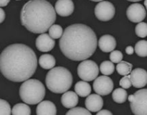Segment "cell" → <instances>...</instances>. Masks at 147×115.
Instances as JSON below:
<instances>
[{
	"label": "cell",
	"instance_id": "cell-38",
	"mask_svg": "<svg viewBox=\"0 0 147 115\" xmlns=\"http://www.w3.org/2000/svg\"><path fill=\"white\" fill-rule=\"evenodd\" d=\"M17 1H19V0H17Z\"/></svg>",
	"mask_w": 147,
	"mask_h": 115
},
{
	"label": "cell",
	"instance_id": "cell-21",
	"mask_svg": "<svg viewBox=\"0 0 147 115\" xmlns=\"http://www.w3.org/2000/svg\"><path fill=\"white\" fill-rule=\"evenodd\" d=\"M132 67H133V65L131 63L128 62L121 61V62L118 63L117 66H116V70L119 74L126 76L131 72Z\"/></svg>",
	"mask_w": 147,
	"mask_h": 115
},
{
	"label": "cell",
	"instance_id": "cell-17",
	"mask_svg": "<svg viewBox=\"0 0 147 115\" xmlns=\"http://www.w3.org/2000/svg\"><path fill=\"white\" fill-rule=\"evenodd\" d=\"M61 102L62 104L66 108H73L78 103V94L72 91L65 92L61 97Z\"/></svg>",
	"mask_w": 147,
	"mask_h": 115
},
{
	"label": "cell",
	"instance_id": "cell-23",
	"mask_svg": "<svg viewBox=\"0 0 147 115\" xmlns=\"http://www.w3.org/2000/svg\"><path fill=\"white\" fill-rule=\"evenodd\" d=\"M136 54L141 57H147V41L141 40L138 41L134 48Z\"/></svg>",
	"mask_w": 147,
	"mask_h": 115
},
{
	"label": "cell",
	"instance_id": "cell-33",
	"mask_svg": "<svg viewBox=\"0 0 147 115\" xmlns=\"http://www.w3.org/2000/svg\"><path fill=\"white\" fill-rule=\"evenodd\" d=\"M0 13H1V18H0V22L2 23L3 21L5 19V13H4V11L3 10V9H0Z\"/></svg>",
	"mask_w": 147,
	"mask_h": 115
},
{
	"label": "cell",
	"instance_id": "cell-7",
	"mask_svg": "<svg viewBox=\"0 0 147 115\" xmlns=\"http://www.w3.org/2000/svg\"><path fill=\"white\" fill-rule=\"evenodd\" d=\"M134 99L130 102L132 112L136 115H147V89L136 92Z\"/></svg>",
	"mask_w": 147,
	"mask_h": 115
},
{
	"label": "cell",
	"instance_id": "cell-22",
	"mask_svg": "<svg viewBox=\"0 0 147 115\" xmlns=\"http://www.w3.org/2000/svg\"><path fill=\"white\" fill-rule=\"evenodd\" d=\"M12 114H31V110L27 104L20 103L14 105L12 108Z\"/></svg>",
	"mask_w": 147,
	"mask_h": 115
},
{
	"label": "cell",
	"instance_id": "cell-6",
	"mask_svg": "<svg viewBox=\"0 0 147 115\" xmlns=\"http://www.w3.org/2000/svg\"><path fill=\"white\" fill-rule=\"evenodd\" d=\"M99 69L95 62L92 60H83L78 67V74L82 80L90 82L97 78Z\"/></svg>",
	"mask_w": 147,
	"mask_h": 115
},
{
	"label": "cell",
	"instance_id": "cell-26",
	"mask_svg": "<svg viewBox=\"0 0 147 115\" xmlns=\"http://www.w3.org/2000/svg\"><path fill=\"white\" fill-rule=\"evenodd\" d=\"M136 34L138 37L144 38L147 36V23L139 22L136 26Z\"/></svg>",
	"mask_w": 147,
	"mask_h": 115
},
{
	"label": "cell",
	"instance_id": "cell-11",
	"mask_svg": "<svg viewBox=\"0 0 147 115\" xmlns=\"http://www.w3.org/2000/svg\"><path fill=\"white\" fill-rule=\"evenodd\" d=\"M36 47L37 49L42 52H47L53 49L55 44V41L50 34H40L36 39Z\"/></svg>",
	"mask_w": 147,
	"mask_h": 115
},
{
	"label": "cell",
	"instance_id": "cell-13",
	"mask_svg": "<svg viewBox=\"0 0 147 115\" xmlns=\"http://www.w3.org/2000/svg\"><path fill=\"white\" fill-rule=\"evenodd\" d=\"M74 4L72 0H57L55 5L56 13L61 17H68L74 11Z\"/></svg>",
	"mask_w": 147,
	"mask_h": 115
},
{
	"label": "cell",
	"instance_id": "cell-30",
	"mask_svg": "<svg viewBox=\"0 0 147 115\" xmlns=\"http://www.w3.org/2000/svg\"><path fill=\"white\" fill-rule=\"evenodd\" d=\"M121 87L123 89H129L131 87L132 84L131 79V75H126L120 80L119 82Z\"/></svg>",
	"mask_w": 147,
	"mask_h": 115
},
{
	"label": "cell",
	"instance_id": "cell-1",
	"mask_svg": "<svg viewBox=\"0 0 147 115\" xmlns=\"http://www.w3.org/2000/svg\"><path fill=\"white\" fill-rule=\"evenodd\" d=\"M37 67L35 53L25 44H11L0 55V70L9 81L21 82L29 80L34 74Z\"/></svg>",
	"mask_w": 147,
	"mask_h": 115
},
{
	"label": "cell",
	"instance_id": "cell-36",
	"mask_svg": "<svg viewBox=\"0 0 147 115\" xmlns=\"http://www.w3.org/2000/svg\"><path fill=\"white\" fill-rule=\"evenodd\" d=\"M144 6L146 7V8L147 9V0H145V1H144Z\"/></svg>",
	"mask_w": 147,
	"mask_h": 115
},
{
	"label": "cell",
	"instance_id": "cell-16",
	"mask_svg": "<svg viewBox=\"0 0 147 115\" xmlns=\"http://www.w3.org/2000/svg\"><path fill=\"white\" fill-rule=\"evenodd\" d=\"M36 114H57V110L54 103L52 102L46 100V101L40 102L37 107Z\"/></svg>",
	"mask_w": 147,
	"mask_h": 115
},
{
	"label": "cell",
	"instance_id": "cell-3",
	"mask_svg": "<svg viewBox=\"0 0 147 115\" xmlns=\"http://www.w3.org/2000/svg\"><path fill=\"white\" fill-rule=\"evenodd\" d=\"M21 23L28 31L43 34L53 25L56 20V11L46 0H30L22 9Z\"/></svg>",
	"mask_w": 147,
	"mask_h": 115
},
{
	"label": "cell",
	"instance_id": "cell-10",
	"mask_svg": "<svg viewBox=\"0 0 147 115\" xmlns=\"http://www.w3.org/2000/svg\"><path fill=\"white\" fill-rule=\"evenodd\" d=\"M126 15L131 21L134 23L142 22L146 16V11L142 4L134 3L128 7Z\"/></svg>",
	"mask_w": 147,
	"mask_h": 115
},
{
	"label": "cell",
	"instance_id": "cell-37",
	"mask_svg": "<svg viewBox=\"0 0 147 115\" xmlns=\"http://www.w3.org/2000/svg\"><path fill=\"white\" fill-rule=\"evenodd\" d=\"M90 1H96V2H98V1H103V0H90Z\"/></svg>",
	"mask_w": 147,
	"mask_h": 115
},
{
	"label": "cell",
	"instance_id": "cell-9",
	"mask_svg": "<svg viewBox=\"0 0 147 115\" xmlns=\"http://www.w3.org/2000/svg\"><path fill=\"white\" fill-rule=\"evenodd\" d=\"M93 87L99 95L106 96L113 91V82L111 79L106 75L100 76L94 80Z\"/></svg>",
	"mask_w": 147,
	"mask_h": 115
},
{
	"label": "cell",
	"instance_id": "cell-32",
	"mask_svg": "<svg viewBox=\"0 0 147 115\" xmlns=\"http://www.w3.org/2000/svg\"><path fill=\"white\" fill-rule=\"evenodd\" d=\"M97 114L98 115H103V114H107V115H111L112 114V112H109V110H100V111H98L97 112Z\"/></svg>",
	"mask_w": 147,
	"mask_h": 115
},
{
	"label": "cell",
	"instance_id": "cell-5",
	"mask_svg": "<svg viewBox=\"0 0 147 115\" xmlns=\"http://www.w3.org/2000/svg\"><path fill=\"white\" fill-rule=\"evenodd\" d=\"M45 95V87L37 80H27L20 86L21 100L27 104H36L42 101Z\"/></svg>",
	"mask_w": 147,
	"mask_h": 115
},
{
	"label": "cell",
	"instance_id": "cell-35",
	"mask_svg": "<svg viewBox=\"0 0 147 115\" xmlns=\"http://www.w3.org/2000/svg\"><path fill=\"white\" fill-rule=\"evenodd\" d=\"M129 1H133V2H137V1H142V0H128Z\"/></svg>",
	"mask_w": 147,
	"mask_h": 115
},
{
	"label": "cell",
	"instance_id": "cell-20",
	"mask_svg": "<svg viewBox=\"0 0 147 115\" xmlns=\"http://www.w3.org/2000/svg\"><path fill=\"white\" fill-rule=\"evenodd\" d=\"M112 98L115 102L118 104H123L128 99L127 92L124 89L118 88L113 92Z\"/></svg>",
	"mask_w": 147,
	"mask_h": 115
},
{
	"label": "cell",
	"instance_id": "cell-28",
	"mask_svg": "<svg viewBox=\"0 0 147 115\" xmlns=\"http://www.w3.org/2000/svg\"><path fill=\"white\" fill-rule=\"evenodd\" d=\"M91 112L89 111L87 108L84 109L83 107H73L71 108L68 112H67L66 114H91Z\"/></svg>",
	"mask_w": 147,
	"mask_h": 115
},
{
	"label": "cell",
	"instance_id": "cell-12",
	"mask_svg": "<svg viewBox=\"0 0 147 115\" xmlns=\"http://www.w3.org/2000/svg\"><path fill=\"white\" fill-rule=\"evenodd\" d=\"M132 84L136 88H142L147 84V72L142 68L134 70L131 72Z\"/></svg>",
	"mask_w": 147,
	"mask_h": 115
},
{
	"label": "cell",
	"instance_id": "cell-19",
	"mask_svg": "<svg viewBox=\"0 0 147 115\" xmlns=\"http://www.w3.org/2000/svg\"><path fill=\"white\" fill-rule=\"evenodd\" d=\"M75 91L78 95L81 97H86L90 94L91 87L86 81H80L76 83L75 86Z\"/></svg>",
	"mask_w": 147,
	"mask_h": 115
},
{
	"label": "cell",
	"instance_id": "cell-31",
	"mask_svg": "<svg viewBox=\"0 0 147 115\" xmlns=\"http://www.w3.org/2000/svg\"><path fill=\"white\" fill-rule=\"evenodd\" d=\"M134 51L135 50L134 49V48L131 47V46H128V47L126 48V53L127 54H129V55H131V54H133Z\"/></svg>",
	"mask_w": 147,
	"mask_h": 115
},
{
	"label": "cell",
	"instance_id": "cell-25",
	"mask_svg": "<svg viewBox=\"0 0 147 115\" xmlns=\"http://www.w3.org/2000/svg\"><path fill=\"white\" fill-rule=\"evenodd\" d=\"M49 34L53 39L61 38L63 34V29L61 26L58 24H53L49 29Z\"/></svg>",
	"mask_w": 147,
	"mask_h": 115
},
{
	"label": "cell",
	"instance_id": "cell-29",
	"mask_svg": "<svg viewBox=\"0 0 147 115\" xmlns=\"http://www.w3.org/2000/svg\"><path fill=\"white\" fill-rule=\"evenodd\" d=\"M123 54L119 50H113L110 54V60L113 63H119L122 61Z\"/></svg>",
	"mask_w": 147,
	"mask_h": 115
},
{
	"label": "cell",
	"instance_id": "cell-27",
	"mask_svg": "<svg viewBox=\"0 0 147 115\" xmlns=\"http://www.w3.org/2000/svg\"><path fill=\"white\" fill-rule=\"evenodd\" d=\"M12 110L9 104L4 100H0V114H11Z\"/></svg>",
	"mask_w": 147,
	"mask_h": 115
},
{
	"label": "cell",
	"instance_id": "cell-18",
	"mask_svg": "<svg viewBox=\"0 0 147 115\" xmlns=\"http://www.w3.org/2000/svg\"><path fill=\"white\" fill-rule=\"evenodd\" d=\"M39 64L44 70H51L55 66V59L51 54H42L39 59Z\"/></svg>",
	"mask_w": 147,
	"mask_h": 115
},
{
	"label": "cell",
	"instance_id": "cell-15",
	"mask_svg": "<svg viewBox=\"0 0 147 115\" xmlns=\"http://www.w3.org/2000/svg\"><path fill=\"white\" fill-rule=\"evenodd\" d=\"M98 47L104 52L113 51L116 47V39L109 34L102 36L98 41Z\"/></svg>",
	"mask_w": 147,
	"mask_h": 115
},
{
	"label": "cell",
	"instance_id": "cell-14",
	"mask_svg": "<svg viewBox=\"0 0 147 115\" xmlns=\"http://www.w3.org/2000/svg\"><path fill=\"white\" fill-rule=\"evenodd\" d=\"M85 104L90 112H98L103 108V100L98 94H90L86 98Z\"/></svg>",
	"mask_w": 147,
	"mask_h": 115
},
{
	"label": "cell",
	"instance_id": "cell-34",
	"mask_svg": "<svg viewBox=\"0 0 147 115\" xmlns=\"http://www.w3.org/2000/svg\"><path fill=\"white\" fill-rule=\"evenodd\" d=\"M10 0H0V6L1 7H6L9 4Z\"/></svg>",
	"mask_w": 147,
	"mask_h": 115
},
{
	"label": "cell",
	"instance_id": "cell-8",
	"mask_svg": "<svg viewBox=\"0 0 147 115\" xmlns=\"http://www.w3.org/2000/svg\"><path fill=\"white\" fill-rule=\"evenodd\" d=\"M116 14V9L112 3L107 1H100L95 7V14L100 21H107L112 19Z\"/></svg>",
	"mask_w": 147,
	"mask_h": 115
},
{
	"label": "cell",
	"instance_id": "cell-2",
	"mask_svg": "<svg viewBox=\"0 0 147 115\" xmlns=\"http://www.w3.org/2000/svg\"><path fill=\"white\" fill-rule=\"evenodd\" d=\"M97 44V37L93 30L82 24L67 27L59 42L63 54L73 61L88 59L96 51Z\"/></svg>",
	"mask_w": 147,
	"mask_h": 115
},
{
	"label": "cell",
	"instance_id": "cell-4",
	"mask_svg": "<svg viewBox=\"0 0 147 115\" xmlns=\"http://www.w3.org/2000/svg\"><path fill=\"white\" fill-rule=\"evenodd\" d=\"M45 83L47 89L52 92L62 94L71 87L73 76L70 72L65 67H54L47 74Z\"/></svg>",
	"mask_w": 147,
	"mask_h": 115
},
{
	"label": "cell",
	"instance_id": "cell-24",
	"mask_svg": "<svg viewBox=\"0 0 147 115\" xmlns=\"http://www.w3.org/2000/svg\"><path fill=\"white\" fill-rule=\"evenodd\" d=\"M115 70L114 64L111 61H104L100 64V70L104 75L109 76L113 73Z\"/></svg>",
	"mask_w": 147,
	"mask_h": 115
}]
</instances>
